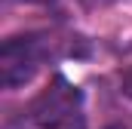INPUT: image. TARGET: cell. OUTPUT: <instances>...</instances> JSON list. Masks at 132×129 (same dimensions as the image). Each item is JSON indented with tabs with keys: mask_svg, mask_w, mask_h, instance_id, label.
I'll use <instances>...</instances> for the list:
<instances>
[{
	"mask_svg": "<svg viewBox=\"0 0 132 129\" xmlns=\"http://www.w3.org/2000/svg\"><path fill=\"white\" fill-rule=\"evenodd\" d=\"M28 120L43 129H86L83 95L65 77H55L28 108Z\"/></svg>",
	"mask_w": 132,
	"mask_h": 129,
	"instance_id": "1",
	"label": "cell"
},
{
	"mask_svg": "<svg viewBox=\"0 0 132 129\" xmlns=\"http://www.w3.org/2000/svg\"><path fill=\"white\" fill-rule=\"evenodd\" d=\"M49 52H52V40L46 34L9 37L0 46V80H3V86L15 89V86L28 83L40 71V64L49 59Z\"/></svg>",
	"mask_w": 132,
	"mask_h": 129,
	"instance_id": "2",
	"label": "cell"
},
{
	"mask_svg": "<svg viewBox=\"0 0 132 129\" xmlns=\"http://www.w3.org/2000/svg\"><path fill=\"white\" fill-rule=\"evenodd\" d=\"M120 92H123L126 98H132V68H126L123 77H120Z\"/></svg>",
	"mask_w": 132,
	"mask_h": 129,
	"instance_id": "3",
	"label": "cell"
},
{
	"mask_svg": "<svg viewBox=\"0 0 132 129\" xmlns=\"http://www.w3.org/2000/svg\"><path fill=\"white\" fill-rule=\"evenodd\" d=\"M86 6H104V3H111V0H83Z\"/></svg>",
	"mask_w": 132,
	"mask_h": 129,
	"instance_id": "4",
	"label": "cell"
}]
</instances>
